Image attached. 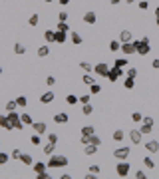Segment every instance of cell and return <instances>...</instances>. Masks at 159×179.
Masks as SVG:
<instances>
[{
  "mask_svg": "<svg viewBox=\"0 0 159 179\" xmlns=\"http://www.w3.org/2000/svg\"><path fill=\"white\" fill-rule=\"evenodd\" d=\"M50 54H52V52H50V46H48V44L38 48V56H40V58H48Z\"/></svg>",
  "mask_w": 159,
  "mask_h": 179,
  "instance_id": "23",
  "label": "cell"
},
{
  "mask_svg": "<svg viewBox=\"0 0 159 179\" xmlns=\"http://www.w3.org/2000/svg\"><path fill=\"white\" fill-rule=\"evenodd\" d=\"M119 54H123V56H131V54H137V52H135V44H133V42H123V44H122V50H119Z\"/></svg>",
  "mask_w": 159,
  "mask_h": 179,
  "instance_id": "9",
  "label": "cell"
},
{
  "mask_svg": "<svg viewBox=\"0 0 159 179\" xmlns=\"http://www.w3.org/2000/svg\"><path fill=\"white\" fill-rule=\"evenodd\" d=\"M129 169H131V165L127 163V159H119V163L116 165L117 177H127V175H129Z\"/></svg>",
  "mask_w": 159,
  "mask_h": 179,
  "instance_id": "3",
  "label": "cell"
},
{
  "mask_svg": "<svg viewBox=\"0 0 159 179\" xmlns=\"http://www.w3.org/2000/svg\"><path fill=\"white\" fill-rule=\"evenodd\" d=\"M155 16H159V6H157V8H155Z\"/></svg>",
  "mask_w": 159,
  "mask_h": 179,
  "instance_id": "62",
  "label": "cell"
},
{
  "mask_svg": "<svg viewBox=\"0 0 159 179\" xmlns=\"http://www.w3.org/2000/svg\"><path fill=\"white\" fill-rule=\"evenodd\" d=\"M107 48H109V52H119V50H122V42H119V38H117V40H112Z\"/></svg>",
  "mask_w": 159,
  "mask_h": 179,
  "instance_id": "21",
  "label": "cell"
},
{
  "mask_svg": "<svg viewBox=\"0 0 159 179\" xmlns=\"http://www.w3.org/2000/svg\"><path fill=\"white\" fill-rule=\"evenodd\" d=\"M54 149H56V143H50V142H48L46 145H44V149H42V151H44L46 155H52V153H54Z\"/></svg>",
  "mask_w": 159,
  "mask_h": 179,
  "instance_id": "33",
  "label": "cell"
},
{
  "mask_svg": "<svg viewBox=\"0 0 159 179\" xmlns=\"http://www.w3.org/2000/svg\"><path fill=\"white\" fill-rule=\"evenodd\" d=\"M44 40H46L48 44L56 42V30H46V32H44Z\"/></svg>",
  "mask_w": 159,
  "mask_h": 179,
  "instance_id": "16",
  "label": "cell"
},
{
  "mask_svg": "<svg viewBox=\"0 0 159 179\" xmlns=\"http://www.w3.org/2000/svg\"><path fill=\"white\" fill-rule=\"evenodd\" d=\"M8 159H10V155H8V153H4V151H0V165H6V163H8Z\"/></svg>",
  "mask_w": 159,
  "mask_h": 179,
  "instance_id": "44",
  "label": "cell"
},
{
  "mask_svg": "<svg viewBox=\"0 0 159 179\" xmlns=\"http://www.w3.org/2000/svg\"><path fill=\"white\" fill-rule=\"evenodd\" d=\"M143 165L147 167V169H153V167H155V161H153L149 155H147V157H143Z\"/></svg>",
  "mask_w": 159,
  "mask_h": 179,
  "instance_id": "38",
  "label": "cell"
},
{
  "mask_svg": "<svg viewBox=\"0 0 159 179\" xmlns=\"http://www.w3.org/2000/svg\"><path fill=\"white\" fill-rule=\"evenodd\" d=\"M143 147L149 151V153H159V142H157V139H149V142H145Z\"/></svg>",
  "mask_w": 159,
  "mask_h": 179,
  "instance_id": "11",
  "label": "cell"
},
{
  "mask_svg": "<svg viewBox=\"0 0 159 179\" xmlns=\"http://www.w3.org/2000/svg\"><path fill=\"white\" fill-rule=\"evenodd\" d=\"M155 24H157V28H159V16H155Z\"/></svg>",
  "mask_w": 159,
  "mask_h": 179,
  "instance_id": "60",
  "label": "cell"
},
{
  "mask_svg": "<svg viewBox=\"0 0 159 179\" xmlns=\"http://www.w3.org/2000/svg\"><path fill=\"white\" fill-rule=\"evenodd\" d=\"M70 163V159L66 155H56V153H52L50 155V159H48V167L50 169H60V167H66Z\"/></svg>",
  "mask_w": 159,
  "mask_h": 179,
  "instance_id": "2",
  "label": "cell"
},
{
  "mask_svg": "<svg viewBox=\"0 0 159 179\" xmlns=\"http://www.w3.org/2000/svg\"><path fill=\"white\" fill-rule=\"evenodd\" d=\"M139 129H141V133H143V135H147V133H151V132H153V126H151V123H145V122H141Z\"/></svg>",
  "mask_w": 159,
  "mask_h": 179,
  "instance_id": "28",
  "label": "cell"
},
{
  "mask_svg": "<svg viewBox=\"0 0 159 179\" xmlns=\"http://www.w3.org/2000/svg\"><path fill=\"white\" fill-rule=\"evenodd\" d=\"M60 4H62V6H66V4H70V0H58Z\"/></svg>",
  "mask_w": 159,
  "mask_h": 179,
  "instance_id": "59",
  "label": "cell"
},
{
  "mask_svg": "<svg viewBox=\"0 0 159 179\" xmlns=\"http://www.w3.org/2000/svg\"><path fill=\"white\" fill-rule=\"evenodd\" d=\"M12 50H14V54H16V56H22V54H26V46L22 44V42H16Z\"/></svg>",
  "mask_w": 159,
  "mask_h": 179,
  "instance_id": "20",
  "label": "cell"
},
{
  "mask_svg": "<svg viewBox=\"0 0 159 179\" xmlns=\"http://www.w3.org/2000/svg\"><path fill=\"white\" fill-rule=\"evenodd\" d=\"M90 171H92V173H96V175H97V173H100V165H90Z\"/></svg>",
  "mask_w": 159,
  "mask_h": 179,
  "instance_id": "56",
  "label": "cell"
},
{
  "mask_svg": "<svg viewBox=\"0 0 159 179\" xmlns=\"http://www.w3.org/2000/svg\"><path fill=\"white\" fill-rule=\"evenodd\" d=\"M94 72H96V76H100V78H107V74H109V64L97 62L96 66H94Z\"/></svg>",
  "mask_w": 159,
  "mask_h": 179,
  "instance_id": "5",
  "label": "cell"
},
{
  "mask_svg": "<svg viewBox=\"0 0 159 179\" xmlns=\"http://www.w3.org/2000/svg\"><path fill=\"white\" fill-rule=\"evenodd\" d=\"M127 135H129V142L133 143V145H139L141 139H143V133H141V129H131V132H127Z\"/></svg>",
  "mask_w": 159,
  "mask_h": 179,
  "instance_id": "7",
  "label": "cell"
},
{
  "mask_svg": "<svg viewBox=\"0 0 159 179\" xmlns=\"http://www.w3.org/2000/svg\"><path fill=\"white\" fill-rule=\"evenodd\" d=\"M16 107H18V102H16V100H10V102H6V112H14Z\"/></svg>",
  "mask_w": 159,
  "mask_h": 179,
  "instance_id": "42",
  "label": "cell"
},
{
  "mask_svg": "<svg viewBox=\"0 0 159 179\" xmlns=\"http://www.w3.org/2000/svg\"><path fill=\"white\" fill-rule=\"evenodd\" d=\"M123 86H125V90H133V88H135V80H133V78H127V76H125Z\"/></svg>",
  "mask_w": 159,
  "mask_h": 179,
  "instance_id": "32",
  "label": "cell"
},
{
  "mask_svg": "<svg viewBox=\"0 0 159 179\" xmlns=\"http://www.w3.org/2000/svg\"><path fill=\"white\" fill-rule=\"evenodd\" d=\"M30 143H32V145H40V143H42V135H40V133H32V135H30Z\"/></svg>",
  "mask_w": 159,
  "mask_h": 179,
  "instance_id": "35",
  "label": "cell"
},
{
  "mask_svg": "<svg viewBox=\"0 0 159 179\" xmlns=\"http://www.w3.org/2000/svg\"><path fill=\"white\" fill-rule=\"evenodd\" d=\"M82 20H84V22H86L87 26H94V24H96V20H97V14L94 12V10H87V12L84 14V18H82Z\"/></svg>",
  "mask_w": 159,
  "mask_h": 179,
  "instance_id": "10",
  "label": "cell"
},
{
  "mask_svg": "<svg viewBox=\"0 0 159 179\" xmlns=\"http://www.w3.org/2000/svg\"><path fill=\"white\" fill-rule=\"evenodd\" d=\"M54 122L58 123V126H62V123H68L70 122V116L66 112H60V113H56V116H54Z\"/></svg>",
  "mask_w": 159,
  "mask_h": 179,
  "instance_id": "13",
  "label": "cell"
},
{
  "mask_svg": "<svg viewBox=\"0 0 159 179\" xmlns=\"http://www.w3.org/2000/svg\"><path fill=\"white\" fill-rule=\"evenodd\" d=\"M80 133H82V135H87V137H90V135H94V133H96V127H94V126H84V127L80 129Z\"/></svg>",
  "mask_w": 159,
  "mask_h": 179,
  "instance_id": "25",
  "label": "cell"
},
{
  "mask_svg": "<svg viewBox=\"0 0 159 179\" xmlns=\"http://www.w3.org/2000/svg\"><path fill=\"white\" fill-rule=\"evenodd\" d=\"M46 135H48V142H50V143H58V133H50V132H48Z\"/></svg>",
  "mask_w": 159,
  "mask_h": 179,
  "instance_id": "48",
  "label": "cell"
},
{
  "mask_svg": "<svg viewBox=\"0 0 159 179\" xmlns=\"http://www.w3.org/2000/svg\"><path fill=\"white\" fill-rule=\"evenodd\" d=\"M80 70H84L86 74H90V72H94V66H92L90 62H80Z\"/></svg>",
  "mask_w": 159,
  "mask_h": 179,
  "instance_id": "34",
  "label": "cell"
},
{
  "mask_svg": "<svg viewBox=\"0 0 159 179\" xmlns=\"http://www.w3.org/2000/svg\"><path fill=\"white\" fill-rule=\"evenodd\" d=\"M56 30H62V32H70V24H68V22H60V20H58V24H56Z\"/></svg>",
  "mask_w": 159,
  "mask_h": 179,
  "instance_id": "39",
  "label": "cell"
},
{
  "mask_svg": "<svg viewBox=\"0 0 159 179\" xmlns=\"http://www.w3.org/2000/svg\"><path fill=\"white\" fill-rule=\"evenodd\" d=\"M36 179H50V173H48V171H42V173H36Z\"/></svg>",
  "mask_w": 159,
  "mask_h": 179,
  "instance_id": "51",
  "label": "cell"
},
{
  "mask_svg": "<svg viewBox=\"0 0 159 179\" xmlns=\"http://www.w3.org/2000/svg\"><path fill=\"white\" fill-rule=\"evenodd\" d=\"M0 127L2 129H14V126H12V122H10V117H8V113L6 116H2V113H0Z\"/></svg>",
  "mask_w": 159,
  "mask_h": 179,
  "instance_id": "12",
  "label": "cell"
},
{
  "mask_svg": "<svg viewBox=\"0 0 159 179\" xmlns=\"http://www.w3.org/2000/svg\"><path fill=\"white\" fill-rule=\"evenodd\" d=\"M122 76H123V68H119V66H116V64H113V66L112 68H109V74H107V80H109V82H117V80L119 78H122Z\"/></svg>",
  "mask_w": 159,
  "mask_h": 179,
  "instance_id": "4",
  "label": "cell"
},
{
  "mask_svg": "<svg viewBox=\"0 0 159 179\" xmlns=\"http://www.w3.org/2000/svg\"><path fill=\"white\" fill-rule=\"evenodd\" d=\"M80 104H90V94L80 96Z\"/></svg>",
  "mask_w": 159,
  "mask_h": 179,
  "instance_id": "52",
  "label": "cell"
},
{
  "mask_svg": "<svg viewBox=\"0 0 159 179\" xmlns=\"http://www.w3.org/2000/svg\"><path fill=\"white\" fill-rule=\"evenodd\" d=\"M87 142H90V143H94V145H97V147H100V145H102V139H100V135H90V137H87Z\"/></svg>",
  "mask_w": 159,
  "mask_h": 179,
  "instance_id": "37",
  "label": "cell"
},
{
  "mask_svg": "<svg viewBox=\"0 0 159 179\" xmlns=\"http://www.w3.org/2000/svg\"><path fill=\"white\" fill-rule=\"evenodd\" d=\"M58 20H60V22H68V12H66V10H60V12H58Z\"/></svg>",
  "mask_w": 159,
  "mask_h": 179,
  "instance_id": "45",
  "label": "cell"
},
{
  "mask_svg": "<svg viewBox=\"0 0 159 179\" xmlns=\"http://www.w3.org/2000/svg\"><path fill=\"white\" fill-rule=\"evenodd\" d=\"M135 44V52H137V56H147V54L151 52V44H149V38L143 36L139 38V40H133Z\"/></svg>",
  "mask_w": 159,
  "mask_h": 179,
  "instance_id": "1",
  "label": "cell"
},
{
  "mask_svg": "<svg viewBox=\"0 0 159 179\" xmlns=\"http://www.w3.org/2000/svg\"><path fill=\"white\" fill-rule=\"evenodd\" d=\"M82 113H84V116H92V113H94V106L92 104H82Z\"/></svg>",
  "mask_w": 159,
  "mask_h": 179,
  "instance_id": "30",
  "label": "cell"
},
{
  "mask_svg": "<svg viewBox=\"0 0 159 179\" xmlns=\"http://www.w3.org/2000/svg\"><path fill=\"white\" fill-rule=\"evenodd\" d=\"M131 122H133V123H141V122H143V113H141V112H133V113H131Z\"/></svg>",
  "mask_w": 159,
  "mask_h": 179,
  "instance_id": "31",
  "label": "cell"
},
{
  "mask_svg": "<svg viewBox=\"0 0 159 179\" xmlns=\"http://www.w3.org/2000/svg\"><path fill=\"white\" fill-rule=\"evenodd\" d=\"M127 78H137V68H133V66H131V68H127Z\"/></svg>",
  "mask_w": 159,
  "mask_h": 179,
  "instance_id": "46",
  "label": "cell"
},
{
  "mask_svg": "<svg viewBox=\"0 0 159 179\" xmlns=\"http://www.w3.org/2000/svg\"><path fill=\"white\" fill-rule=\"evenodd\" d=\"M119 2H122V0H109V4H112V6H119Z\"/></svg>",
  "mask_w": 159,
  "mask_h": 179,
  "instance_id": "58",
  "label": "cell"
},
{
  "mask_svg": "<svg viewBox=\"0 0 159 179\" xmlns=\"http://www.w3.org/2000/svg\"><path fill=\"white\" fill-rule=\"evenodd\" d=\"M151 68H153V70H159V58H155V60L151 62Z\"/></svg>",
  "mask_w": 159,
  "mask_h": 179,
  "instance_id": "57",
  "label": "cell"
},
{
  "mask_svg": "<svg viewBox=\"0 0 159 179\" xmlns=\"http://www.w3.org/2000/svg\"><path fill=\"white\" fill-rule=\"evenodd\" d=\"M0 74H2V66H0Z\"/></svg>",
  "mask_w": 159,
  "mask_h": 179,
  "instance_id": "64",
  "label": "cell"
},
{
  "mask_svg": "<svg viewBox=\"0 0 159 179\" xmlns=\"http://www.w3.org/2000/svg\"><path fill=\"white\" fill-rule=\"evenodd\" d=\"M112 139H113V142H123V139H125V132H123V129H116L113 135H112Z\"/></svg>",
  "mask_w": 159,
  "mask_h": 179,
  "instance_id": "24",
  "label": "cell"
},
{
  "mask_svg": "<svg viewBox=\"0 0 159 179\" xmlns=\"http://www.w3.org/2000/svg\"><path fill=\"white\" fill-rule=\"evenodd\" d=\"M38 22H40V14H32L28 18V24L30 26H38Z\"/></svg>",
  "mask_w": 159,
  "mask_h": 179,
  "instance_id": "40",
  "label": "cell"
},
{
  "mask_svg": "<svg viewBox=\"0 0 159 179\" xmlns=\"http://www.w3.org/2000/svg\"><path fill=\"white\" fill-rule=\"evenodd\" d=\"M20 155H22L20 149H12V151H10V157H12V159H20Z\"/></svg>",
  "mask_w": 159,
  "mask_h": 179,
  "instance_id": "50",
  "label": "cell"
},
{
  "mask_svg": "<svg viewBox=\"0 0 159 179\" xmlns=\"http://www.w3.org/2000/svg\"><path fill=\"white\" fill-rule=\"evenodd\" d=\"M135 177H137V179H145V177H147V173H145L143 169H139V171H135Z\"/></svg>",
  "mask_w": 159,
  "mask_h": 179,
  "instance_id": "53",
  "label": "cell"
},
{
  "mask_svg": "<svg viewBox=\"0 0 159 179\" xmlns=\"http://www.w3.org/2000/svg\"><path fill=\"white\" fill-rule=\"evenodd\" d=\"M20 161H22L24 165H32V155H30V153H22V155H20Z\"/></svg>",
  "mask_w": 159,
  "mask_h": 179,
  "instance_id": "36",
  "label": "cell"
},
{
  "mask_svg": "<svg viewBox=\"0 0 159 179\" xmlns=\"http://www.w3.org/2000/svg\"><path fill=\"white\" fill-rule=\"evenodd\" d=\"M32 132H34V133H40V135H46V133H48L46 122H34V123H32Z\"/></svg>",
  "mask_w": 159,
  "mask_h": 179,
  "instance_id": "8",
  "label": "cell"
},
{
  "mask_svg": "<svg viewBox=\"0 0 159 179\" xmlns=\"http://www.w3.org/2000/svg\"><path fill=\"white\" fill-rule=\"evenodd\" d=\"M125 2H127V4H133V2H135V0H125Z\"/></svg>",
  "mask_w": 159,
  "mask_h": 179,
  "instance_id": "61",
  "label": "cell"
},
{
  "mask_svg": "<svg viewBox=\"0 0 159 179\" xmlns=\"http://www.w3.org/2000/svg\"><path fill=\"white\" fill-rule=\"evenodd\" d=\"M129 153H131V149H129V147H125V145H119V147L113 149V157H116L117 161H119V159H127Z\"/></svg>",
  "mask_w": 159,
  "mask_h": 179,
  "instance_id": "6",
  "label": "cell"
},
{
  "mask_svg": "<svg viewBox=\"0 0 159 179\" xmlns=\"http://www.w3.org/2000/svg\"><path fill=\"white\" fill-rule=\"evenodd\" d=\"M78 102H80L78 96H74V94H68V96H66V104H68V106H76Z\"/></svg>",
  "mask_w": 159,
  "mask_h": 179,
  "instance_id": "29",
  "label": "cell"
},
{
  "mask_svg": "<svg viewBox=\"0 0 159 179\" xmlns=\"http://www.w3.org/2000/svg\"><path fill=\"white\" fill-rule=\"evenodd\" d=\"M143 122H145V123H151V126H155V119H153L151 116H143Z\"/></svg>",
  "mask_w": 159,
  "mask_h": 179,
  "instance_id": "55",
  "label": "cell"
},
{
  "mask_svg": "<svg viewBox=\"0 0 159 179\" xmlns=\"http://www.w3.org/2000/svg\"><path fill=\"white\" fill-rule=\"evenodd\" d=\"M100 92H102V86L97 84V82L90 84V94H100Z\"/></svg>",
  "mask_w": 159,
  "mask_h": 179,
  "instance_id": "41",
  "label": "cell"
},
{
  "mask_svg": "<svg viewBox=\"0 0 159 179\" xmlns=\"http://www.w3.org/2000/svg\"><path fill=\"white\" fill-rule=\"evenodd\" d=\"M16 102H18V107H26V106H28L26 96H18V97H16Z\"/></svg>",
  "mask_w": 159,
  "mask_h": 179,
  "instance_id": "43",
  "label": "cell"
},
{
  "mask_svg": "<svg viewBox=\"0 0 159 179\" xmlns=\"http://www.w3.org/2000/svg\"><path fill=\"white\" fill-rule=\"evenodd\" d=\"M54 97H56V94H54V92H46V94L40 96V104L48 106V104H52V102H54Z\"/></svg>",
  "mask_w": 159,
  "mask_h": 179,
  "instance_id": "14",
  "label": "cell"
},
{
  "mask_svg": "<svg viewBox=\"0 0 159 179\" xmlns=\"http://www.w3.org/2000/svg\"><path fill=\"white\" fill-rule=\"evenodd\" d=\"M56 84V78H54V76H48L46 78V86H54Z\"/></svg>",
  "mask_w": 159,
  "mask_h": 179,
  "instance_id": "54",
  "label": "cell"
},
{
  "mask_svg": "<svg viewBox=\"0 0 159 179\" xmlns=\"http://www.w3.org/2000/svg\"><path fill=\"white\" fill-rule=\"evenodd\" d=\"M68 40V32H62V30H56V44H64Z\"/></svg>",
  "mask_w": 159,
  "mask_h": 179,
  "instance_id": "18",
  "label": "cell"
},
{
  "mask_svg": "<svg viewBox=\"0 0 159 179\" xmlns=\"http://www.w3.org/2000/svg\"><path fill=\"white\" fill-rule=\"evenodd\" d=\"M137 8H139V10H143V12H145V10L149 8V2H147V0H141V2L137 4Z\"/></svg>",
  "mask_w": 159,
  "mask_h": 179,
  "instance_id": "49",
  "label": "cell"
},
{
  "mask_svg": "<svg viewBox=\"0 0 159 179\" xmlns=\"http://www.w3.org/2000/svg\"><path fill=\"white\" fill-rule=\"evenodd\" d=\"M32 169H34V173H42V171H48V163H42V161H36V163L32 165Z\"/></svg>",
  "mask_w": 159,
  "mask_h": 179,
  "instance_id": "17",
  "label": "cell"
},
{
  "mask_svg": "<svg viewBox=\"0 0 159 179\" xmlns=\"http://www.w3.org/2000/svg\"><path fill=\"white\" fill-rule=\"evenodd\" d=\"M119 42H122V44L123 42H133V34H131L129 30H122L119 32Z\"/></svg>",
  "mask_w": 159,
  "mask_h": 179,
  "instance_id": "15",
  "label": "cell"
},
{
  "mask_svg": "<svg viewBox=\"0 0 159 179\" xmlns=\"http://www.w3.org/2000/svg\"><path fill=\"white\" fill-rule=\"evenodd\" d=\"M82 82H84V84H87V86H90V84H94V82H96V80H94V78H92V76H90V74H84V78H82Z\"/></svg>",
  "mask_w": 159,
  "mask_h": 179,
  "instance_id": "47",
  "label": "cell"
},
{
  "mask_svg": "<svg viewBox=\"0 0 159 179\" xmlns=\"http://www.w3.org/2000/svg\"><path fill=\"white\" fill-rule=\"evenodd\" d=\"M84 153H86V155H96V153H97V145H94V143L84 145Z\"/></svg>",
  "mask_w": 159,
  "mask_h": 179,
  "instance_id": "19",
  "label": "cell"
},
{
  "mask_svg": "<svg viewBox=\"0 0 159 179\" xmlns=\"http://www.w3.org/2000/svg\"><path fill=\"white\" fill-rule=\"evenodd\" d=\"M113 64H116V66H119V68H127V56H119V58H116V62H113Z\"/></svg>",
  "mask_w": 159,
  "mask_h": 179,
  "instance_id": "26",
  "label": "cell"
},
{
  "mask_svg": "<svg viewBox=\"0 0 159 179\" xmlns=\"http://www.w3.org/2000/svg\"><path fill=\"white\" fill-rule=\"evenodd\" d=\"M70 40H72V44H76V46H80L82 42H84V38L80 36V32H72V34H70Z\"/></svg>",
  "mask_w": 159,
  "mask_h": 179,
  "instance_id": "22",
  "label": "cell"
},
{
  "mask_svg": "<svg viewBox=\"0 0 159 179\" xmlns=\"http://www.w3.org/2000/svg\"><path fill=\"white\" fill-rule=\"evenodd\" d=\"M44 2H46V4H50V2H54V0H44Z\"/></svg>",
  "mask_w": 159,
  "mask_h": 179,
  "instance_id": "63",
  "label": "cell"
},
{
  "mask_svg": "<svg viewBox=\"0 0 159 179\" xmlns=\"http://www.w3.org/2000/svg\"><path fill=\"white\" fill-rule=\"evenodd\" d=\"M20 119H22L24 126H32V123H34V119H32L30 113H20Z\"/></svg>",
  "mask_w": 159,
  "mask_h": 179,
  "instance_id": "27",
  "label": "cell"
}]
</instances>
